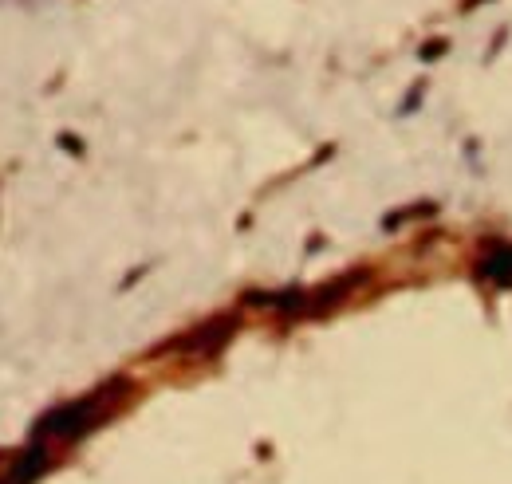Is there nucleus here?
<instances>
[{"mask_svg":"<svg viewBox=\"0 0 512 484\" xmlns=\"http://www.w3.org/2000/svg\"><path fill=\"white\" fill-rule=\"evenodd\" d=\"M99 414H103V394L95 398H83V402H67L60 410L44 414L36 429H32V441H44V437H83L87 429L99 425Z\"/></svg>","mask_w":512,"mask_h":484,"instance_id":"1","label":"nucleus"},{"mask_svg":"<svg viewBox=\"0 0 512 484\" xmlns=\"http://www.w3.org/2000/svg\"><path fill=\"white\" fill-rule=\"evenodd\" d=\"M481 272H485L493 284H501V288H512V244H501V248H493V252L481 260Z\"/></svg>","mask_w":512,"mask_h":484,"instance_id":"4","label":"nucleus"},{"mask_svg":"<svg viewBox=\"0 0 512 484\" xmlns=\"http://www.w3.org/2000/svg\"><path fill=\"white\" fill-rule=\"evenodd\" d=\"M44 469H48V445L32 441V445L20 453V461L0 477V484H32Z\"/></svg>","mask_w":512,"mask_h":484,"instance_id":"2","label":"nucleus"},{"mask_svg":"<svg viewBox=\"0 0 512 484\" xmlns=\"http://www.w3.org/2000/svg\"><path fill=\"white\" fill-rule=\"evenodd\" d=\"M233 327H237L233 319H217V323H205V327H201L197 335H190L182 347H186V351H201V355H213V351H221V343L233 335Z\"/></svg>","mask_w":512,"mask_h":484,"instance_id":"3","label":"nucleus"}]
</instances>
